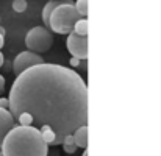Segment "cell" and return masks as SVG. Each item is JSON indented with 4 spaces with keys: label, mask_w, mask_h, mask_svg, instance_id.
<instances>
[{
    "label": "cell",
    "mask_w": 161,
    "mask_h": 156,
    "mask_svg": "<svg viewBox=\"0 0 161 156\" xmlns=\"http://www.w3.org/2000/svg\"><path fill=\"white\" fill-rule=\"evenodd\" d=\"M66 47L72 56H75L81 61L88 59V36H80V35L70 31L67 35Z\"/></svg>",
    "instance_id": "8992f818"
},
{
    "label": "cell",
    "mask_w": 161,
    "mask_h": 156,
    "mask_svg": "<svg viewBox=\"0 0 161 156\" xmlns=\"http://www.w3.org/2000/svg\"><path fill=\"white\" fill-rule=\"evenodd\" d=\"M64 2H72V0H49V2L44 5V8H42V22H44V25H46L47 28H49V22H50V16H52L53 9L58 5L64 3Z\"/></svg>",
    "instance_id": "9c48e42d"
},
{
    "label": "cell",
    "mask_w": 161,
    "mask_h": 156,
    "mask_svg": "<svg viewBox=\"0 0 161 156\" xmlns=\"http://www.w3.org/2000/svg\"><path fill=\"white\" fill-rule=\"evenodd\" d=\"M75 8L80 17H88V0H75Z\"/></svg>",
    "instance_id": "8fae6325"
},
{
    "label": "cell",
    "mask_w": 161,
    "mask_h": 156,
    "mask_svg": "<svg viewBox=\"0 0 161 156\" xmlns=\"http://www.w3.org/2000/svg\"><path fill=\"white\" fill-rule=\"evenodd\" d=\"M39 64H44V58L39 53L25 50V52H20L14 58V61H13V72L16 75H20L22 72L28 70L30 67H35V66H39Z\"/></svg>",
    "instance_id": "5b68a950"
},
{
    "label": "cell",
    "mask_w": 161,
    "mask_h": 156,
    "mask_svg": "<svg viewBox=\"0 0 161 156\" xmlns=\"http://www.w3.org/2000/svg\"><path fill=\"white\" fill-rule=\"evenodd\" d=\"M0 108L9 109V99H5V97H2V99H0Z\"/></svg>",
    "instance_id": "5bb4252c"
},
{
    "label": "cell",
    "mask_w": 161,
    "mask_h": 156,
    "mask_svg": "<svg viewBox=\"0 0 161 156\" xmlns=\"http://www.w3.org/2000/svg\"><path fill=\"white\" fill-rule=\"evenodd\" d=\"M13 11L14 13H25L27 9V0H13Z\"/></svg>",
    "instance_id": "7c38bea8"
},
{
    "label": "cell",
    "mask_w": 161,
    "mask_h": 156,
    "mask_svg": "<svg viewBox=\"0 0 161 156\" xmlns=\"http://www.w3.org/2000/svg\"><path fill=\"white\" fill-rule=\"evenodd\" d=\"M74 141L78 148H88V125H81L74 131Z\"/></svg>",
    "instance_id": "ba28073f"
},
{
    "label": "cell",
    "mask_w": 161,
    "mask_h": 156,
    "mask_svg": "<svg viewBox=\"0 0 161 156\" xmlns=\"http://www.w3.org/2000/svg\"><path fill=\"white\" fill-rule=\"evenodd\" d=\"M25 46L30 52L46 53L53 46V35L49 31L47 27H33L25 35Z\"/></svg>",
    "instance_id": "277c9868"
},
{
    "label": "cell",
    "mask_w": 161,
    "mask_h": 156,
    "mask_svg": "<svg viewBox=\"0 0 161 156\" xmlns=\"http://www.w3.org/2000/svg\"><path fill=\"white\" fill-rule=\"evenodd\" d=\"M80 61H81V59H78V58H75V56L70 58V64H72L74 67H78V66H80Z\"/></svg>",
    "instance_id": "9a60e30c"
},
{
    "label": "cell",
    "mask_w": 161,
    "mask_h": 156,
    "mask_svg": "<svg viewBox=\"0 0 161 156\" xmlns=\"http://www.w3.org/2000/svg\"><path fill=\"white\" fill-rule=\"evenodd\" d=\"M3 91H5V77L0 75V92H3Z\"/></svg>",
    "instance_id": "2e32d148"
},
{
    "label": "cell",
    "mask_w": 161,
    "mask_h": 156,
    "mask_svg": "<svg viewBox=\"0 0 161 156\" xmlns=\"http://www.w3.org/2000/svg\"><path fill=\"white\" fill-rule=\"evenodd\" d=\"M5 46V36L3 35H0V50H2V47Z\"/></svg>",
    "instance_id": "e0dca14e"
},
{
    "label": "cell",
    "mask_w": 161,
    "mask_h": 156,
    "mask_svg": "<svg viewBox=\"0 0 161 156\" xmlns=\"http://www.w3.org/2000/svg\"><path fill=\"white\" fill-rule=\"evenodd\" d=\"M9 111L19 125L41 130L49 145L88 125V88L72 69L39 64L17 75L9 91Z\"/></svg>",
    "instance_id": "6da1fadb"
},
{
    "label": "cell",
    "mask_w": 161,
    "mask_h": 156,
    "mask_svg": "<svg viewBox=\"0 0 161 156\" xmlns=\"http://www.w3.org/2000/svg\"><path fill=\"white\" fill-rule=\"evenodd\" d=\"M0 156H3V153H2V150H0Z\"/></svg>",
    "instance_id": "ffe728a7"
},
{
    "label": "cell",
    "mask_w": 161,
    "mask_h": 156,
    "mask_svg": "<svg viewBox=\"0 0 161 156\" xmlns=\"http://www.w3.org/2000/svg\"><path fill=\"white\" fill-rule=\"evenodd\" d=\"M83 156H88V153H85V155H83Z\"/></svg>",
    "instance_id": "44dd1931"
},
{
    "label": "cell",
    "mask_w": 161,
    "mask_h": 156,
    "mask_svg": "<svg viewBox=\"0 0 161 156\" xmlns=\"http://www.w3.org/2000/svg\"><path fill=\"white\" fill-rule=\"evenodd\" d=\"M80 19V14L74 2H64L53 9L49 22V28L58 35H69L74 31V25Z\"/></svg>",
    "instance_id": "3957f363"
},
{
    "label": "cell",
    "mask_w": 161,
    "mask_h": 156,
    "mask_svg": "<svg viewBox=\"0 0 161 156\" xmlns=\"http://www.w3.org/2000/svg\"><path fill=\"white\" fill-rule=\"evenodd\" d=\"M0 150L3 156H47L49 144L39 128L16 125L6 134Z\"/></svg>",
    "instance_id": "7a4b0ae2"
},
{
    "label": "cell",
    "mask_w": 161,
    "mask_h": 156,
    "mask_svg": "<svg viewBox=\"0 0 161 156\" xmlns=\"http://www.w3.org/2000/svg\"><path fill=\"white\" fill-rule=\"evenodd\" d=\"M77 145L75 144H63V150L66 152V153H69V155H72V153H75L77 152Z\"/></svg>",
    "instance_id": "4fadbf2b"
},
{
    "label": "cell",
    "mask_w": 161,
    "mask_h": 156,
    "mask_svg": "<svg viewBox=\"0 0 161 156\" xmlns=\"http://www.w3.org/2000/svg\"><path fill=\"white\" fill-rule=\"evenodd\" d=\"M16 126V119L13 117L9 109L0 108V147L6 137V134Z\"/></svg>",
    "instance_id": "52a82bcc"
},
{
    "label": "cell",
    "mask_w": 161,
    "mask_h": 156,
    "mask_svg": "<svg viewBox=\"0 0 161 156\" xmlns=\"http://www.w3.org/2000/svg\"><path fill=\"white\" fill-rule=\"evenodd\" d=\"M0 35H3V36H5V35H6V31H5V28H3V27H2V25H0Z\"/></svg>",
    "instance_id": "d6986e66"
},
{
    "label": "cell",
    "mask_w": 161,
    "mask_h": 156,
    "mask_svg": "<svg viewBox=\"0 0 161 156\" xmlns=\"http://www.w3.org/2000/svg\"><path fill=\"white\" fill-rule=\"evenodd\" d=\"M3 62H5V56H3V53L0 52V67L3 66Z\"/></svg>",
    "instance_id": "ac0fdd59"
},
{
    "label": "cell",
    "mask_w": 161,
    "mask_h": 156,
    "mask_svg": "<svg viewBox=\"0 0 161 156\" xmlns=\"http://www.w3.org/2000/svg\"><path fill=\"white\" fill-rule=\"evenodd\" d=\"M74 33L80 36H88V17H80L74 25Z\"/></svg>",
    "instance_id": "30bf717a"
}]
</instances>
